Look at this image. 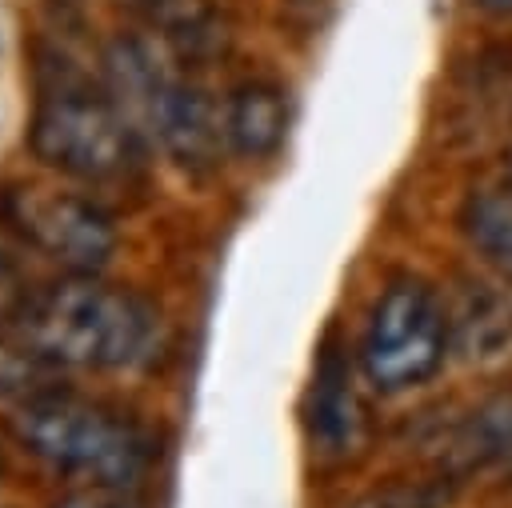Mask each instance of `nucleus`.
Listing matches in <instances>:
<instances>
[{
    "label": "nucleus",
    "mask_w": 512,
    "mask_h": 508,
    "mask_svg": "<svg viewBox=\"0 0 512 508\" xmlns=\"http://www.w3.org/2000/svg\"><path fill=\"white\" fill-rule=\"evenodd\" d=\"M12 332L24 356L80 372H136L164 348L160 312L100 276H64L20 300Z\"/></svg>",
    "instance_id": "f257e3e1"
},
{
    "label": "nucleus",
    "mask_w": 512,
    "mask_h": 508,
    "mask_svg": "<svg viewBox=\"0 0 512 508\" xmlns=\"http://www.w3.org/2000/svg\"><path fill=\"white\" fill-rule=\"evenodd\" d=\"M8 432L36 460L84 476L92 484L132 488L156 456L148 428L132 416L76 396V392H28L8 408Z\"/></svg>",
    "instance_id": "f03ea898"
},
{
    "label": "nucleus",
    "mask_w": 512,
    "mask_h": 508,
    "mask_svg": "<svg viewBox=\"0 0 512 508\" xmlns=\"http://www.w3.org/2000/svg\"><path fill=\"white\" fill-rule=\"evenodd\" d=\"M28 144L48 168L88 184H116L140 168V132L128 124L112 92L92 88L68 64L44 68Z\"/></svg>",
    "instance_id": "7ed1b4c3"
},
{
    "label": "nucleus",
    "mask_w": 512,
    "mask_h": 508,
    "mask_svg": "<svg viewBox=\"0 0 512 508\" xmlns=\"http://www.w3.org/2000/svg\"><path fill=\"white\" fill-rule=\"evenodd\" d=\"M108 92L140 136L184 168H212L224 140V104L216 108L200 88L176 80L140 40H116L108 52Z\"/></svg>",
    "instance_id": "20e7f679"
},
{
    "label": "nucleus",
    "mask_w": 512,
    "mask_h": 508,
    "mask_svg": "<svg viewBox=\"0 0 512 508\" xmlns=\"http://www.w3.org/2000/svg\"><path fill=\"white\" fill-rule=\"evenodd\" d=\"M452 328L444 300L416 276H396L368 308L360 332V372L364 380L384 392H408L432 380L448 356Z\"/></svg>",
    "instance_id": "39448f33"
},
{
    "label": "nucleus",
    "mask_w": 512,
    "mask_h": 508,
    "mask_svg": "<svg viewBox=\"0 0 512 508\" xmlns=\"http://www.w3.org/2000/svg\"><path fill=\"white\" fill-rule=\"evenodd\" d=\"M0 204L12 228L72 276H96L116 248L112 216L88 196L36 184L8 192Z\"/></svg>",
    "instance_id": "423d86ee"
},
{
    "label": "nucleus",
    "mask_w": 512,
    "mask_h": 508,
    "mask_svg": "<svg viewBox=\"0 0 512 508\" xmlns=\"http://www.w3.org/2000/svg\"><path fill=\"white\" fill-rule=\"evenodd\" d=\"M304 424H308L312 452H320L328 460H344L364 444L368 412L356 392L352 364L336 340H328L320 348V360H316V372L308 384V400H304Z\"/></svg>",
    "instance_id": "0eeeda50"
},
{
    "label": "nucleus",
    "mask_w": 512,
    "mask_h": 508,
    "mask_svg": "<svg viewBox=\"0 0 512 508\" xmlns=\"http://www.w3.org/2000/svg\"><path fill=\"white\" fill-rule=\"evenodd\" d=\"M440 460L452 472L512 476V388L480 400L468 416H460L440 440Z\"/></svg>",
    "instance_id": "6e6552de"
},
{
    "label": "nucleus",
    "mask_w": 512,
    "mask_h": 508,
    "mask_svg": "<svg viewBox=\"0 0 512 508\" xmlns=\"http://www.w3.org/2000/svg\"><path fill=\"white\" fill-rule=\"evenodd\" d=\"M288 128V100L276 84L248 80L224 100V140L232 152L260 160L272 156Z\"/></svg>",
    "instance_id": "1a4fd4ad"
},
{
    "label": "nucleus",
    "mask_w": 512,
    "mask_h": 508,
    "mask_svg": "<svg viewBox=\"0 0 512 508\" xmlns=\"http://www.w3.org/2000/svg\"><path fill=\"white\" fill-rule=\"evenodd\" d=\"M448 328L456 348L476 364H500L512 356V300L472 284L456 308L448 312Z\"/></svg>",
    "instance_id": "9d476101"
},
{
    "label": "nucleus",
    "mask_w": 512,
    "mask_h": 508,
    "mask_svg": "<svg viewBox=\"0 0 512 508\" xmlns=\"http://www.w3.org/2000/svg\"><path fill=\"white\" fill-rule=\"evenodd\" d=\"M460 232L468 244L512 276V188H476L460 208Z\"/></svg>",
    "instance_id": "9b49d317"
},
{
    "label": "nucleus",
    "mask_w": 512,
    "mask_h": 508,
    "mask_svg": "<svg viewBox=\"0 0 512 508\" xmlns=\"http://www.w3.org/2000/svg\"><path fill=\"white\" fill-rule=\"evenodd\" d=\"M8 232H12V220L4 216V204H0V316H4V320H12V312H16L20 300L28 296V292L20 288V268H16Z\"/></svg>",
    "instance_id": "f8f14e48"
},
{
    "label": "nucleus",
    "mask_w": 512,
    "mask_h": 508,
    "mask_svg": "<svg viewBox=\"0 0 512 508\" xmlns=\"http://www.w3.org/2000/svg\"><path fill=\"white\" fill-rule=\"evenodd\" d=\"M56 508H140V504L120 484H88V488L68 492Z\"/></svg>",
    "instance_id": "ddd939ff"
},
{
    "label": "nucleus",
    "mask_w": 512,
    "mask_h": 508,
    "mask_svg": "<svg viewBox=\"0 0 512 508\" xmlns=\"http://www.w3.org/2000/svg\"><path fill=\"white\" fill-rule=\"evenodd\" d=\"M480 12H492V16H512V0H472Z\"/></svg>",
    "instance_id": "4468645a"
}]
</instances>
